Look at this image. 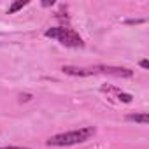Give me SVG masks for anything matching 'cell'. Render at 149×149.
I'll list each match as a JSON object with an SVG mask.
<instances>
[{"mask_svg":"<svg viewBox=\"0 0 149 149\" xmlns=\"http://www.w3.org/2000/svg\"><path fill=\"white\" fill-rule=\"evenodd\" d=\"M95 135V128L93 126H84L74 132H67V133H58L53 135L46 140L47 146H54V147H63V146H76V144H83L86 142L90 137Z\"/></svg>","mask_w":149,"mask_h":149,"instance_id":"6da1fadb","label":"cell"},{"mask_svg":"<svg viewBox=\"0 0 149 149\" xmlns=\"http://www.w3.org/2000/svg\"><path fill=\"white\" fill-rule=\"evenodd\" d=\"M46 37L58 39V40H60L63 46H67V47H83V46H84L81 35H79L76 30L65 28V26H54V28L46 30Z\"/></svg>","mask_w":149,"mask_h":149,"instance_id":"7a4b0ae2","label":"cell"},{"mask_svg":"<svg viewBox=\"0 0 149 149\" xmlns=\"http://www.w3.org/2000/svg\"><path fill=\"white\" fill-rule=\"evenodd\" d=\"M128 121H135V123H140V125H147L149 123V114L147 112H140V114H128L126 116Z\"/></svg>","mask_w":149,"mask_h":149,"instance_id":"3957f363","label":"cell"},{"mask_svg":"<svg viewBox=\"0 0 149 149\" xmlns=\"http://www.w3.org/2000/svg\"><path fill=\"white\" fill-rule=\"evenodd\" d=\"M28 2H26V0H19V2H14L11 7H9V14H14L16 11H19V9H23L25 6H26Z\"/></svg>","mask_w":149,"mask_h":149,"instance_id":"277c9868","label":"cell"},{"mask_svg":"<svg viewBox=\"0 0 149 149\" xmlns=\"http://www.w3.org/2000/svg\"><path fill=\"white\" fill-rule=\"evenodd\" d=\"M119 100H123V102H132V95H128V93H119V97H118Z\"/></svg>","mask_w":149,"mask_h":149,"instance_id":"5b68a950","label":"cell"},{"mask_svg":"<svg viewBox=\"0 0 149 149\" xmlns=\"http://www.w3.org/2000/svg\"><path fill=\"white\" fill-rule=\"evenodd\" d=\"M140 67H142V68H149V61H147V60H142V61H140Z\"/></svg>","mask_w":149,"mask_h":149,"instance_id":"8992f818","label":"cell"},{"mask_svg":"<svg viewBox=\"0 0 149 149\" xmlns=\"http://www.w3.org/2000/svg\"><path fill=\"white\" fill-rule=\"evenodd\" d=\"M0 149H30V147H14L13 146V147H0Z\"/></svg>","mask_w":149,"mask_h":149,"instance_id":"52a82bcc","label":"cell"}]
</instances>
